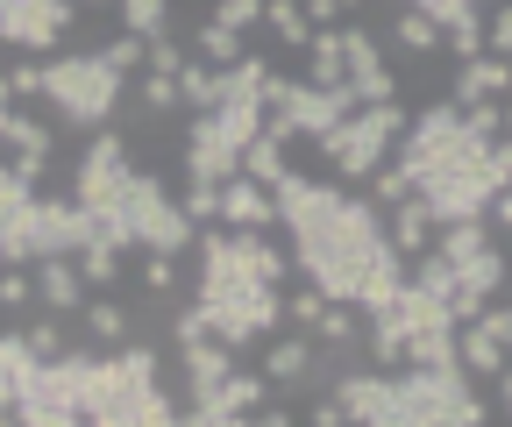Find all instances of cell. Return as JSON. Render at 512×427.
<instances>
[{
  "mask_svg": "<svg viewBox=\"0 0 512 427\" xmlns=\"http://www.w3.org/2000/svg\"><path fill=\"white\" fill-rule=\"evenodd\" d=\"M271 193H278V221L292 235V271H306L328 299H349L363 321L399 307L406 257L384 235V207H370L342 186H320L306 171H285Z\"/></svg>",
  "mask_w": 512,
  "mask_h": 427,
  "instance_id": "obj_1",
  "label": "cell"
},
{
  "mask_svg": "<svg viewBox=\"0 0 512 427\" xmlns=\"http://www.w3.org/2000/svg\"><path fill=\"white\" fill-rule=\"evenodd\" d=\"M79 420H93V427H171V420H185V406L157 385V349L121 342V349H86Z\"/></svg>",
  "mask_w": 512,
  "mask_h": 427,
  "instance_id": "obj_2",
  "label": "cell"
},
{
  "mask_svg": "<svg viewBox=\"0 0 512 427\" xmlns=\"http://www.w3.org/2000/svg\"><path fill=\"white\" fill-rule=\"evenodd\" d=\"M121 93H128V72H114L100 50H72V57H50L43 65V107L64 129H107Z\"/></svg>",
  "mask_w": 512,
  "mask_h": 427,
  "instance_id": "obj_3",
  "label": "cell"
},
{
  "mask_svg": "<svg viewBox=\"0 0 512 427\" xmlns=\"http://www.w3.org/2000/svg\"><path fill=\"white\" fill-rule=\"evenodd\" d=\"M399 136H406V107L399 100H370V107H349L328 136H313V150H320V164H328L335 178L363 186V178L399 150Z\"/></svg>",
  "mask_w": 512,
  "mask_h": 427,
  "instance_id": "obj_4",
  "label": "cell"
},
{
  "mask_svg": "<svg viewBox=\"0 0 512 427\" xmlns=\"http://www.w3.org/2000/svg\"><path fill=\"white\" fill-rule=\"evenodd\" d=\"M128 242L136 250H164V257H185L192 250V235H200V221H192L171 193H164V178L157 171H136L128 178Z\"/></svg>",
  "mask_w": 512,
  "mask_h": 427,
  "instance_id": "obj_5",
  "label": "cell"
},
{
  "mask_svg": "<svg viewBox=\"0 0 512 427\" xmlns=\"http://www.w3.org/2000/svg\"><path fill=\"white\" fill-rule=\"evenodd\" d=\"M72 22H79L72 0H0V43L29 50V57L57 50L64 36H72Z\"/></svg>",
  "mask_w": 512,
  "mask_h": 427,
  "instance_id": "obj_6",
  "label": "cell"
},
{
  "mask_svg": "<svg viewBox=\"0 0 512 427\" xmlns=\"http://www.w3.org/2000/svg\"><path fill=\"white\" fill-rule=\"evenodd\" d=\"M342 50H349V93H356V107L399 100V72H392V57H384V43L370 29H342Z\"/></svg>",
  "mask_w": 512,
  "mask_h": 427,
  "instance_id": "obj_7",
  "label": "cell"
},
{
  "mask_svg": "<svg viewBox=\"0 0 512 427\" xmlns=\"http://www.w3.org/2000/svg\"><path fill=\"white\" fill-rule=\"evenodd\" d=\"M335 399H342L349 420H363V427H399L392 371H342V378H335Z\"/></svg>",
  "mask_w": 512,
  "mask_h": 427,
  "instance_id": "obj_8",
  "label": "cell"
},
{
  "mask_svg": "<svg viewBox=\"0 0 512 427\" xmlns=\"http://www.w3.org/2000/svg\"><path fill=\"white\" fill-rule=\"evenodd\" d=\"M264 378L278 385V392H320V349H313V335H278L271 349H264Z\"/></svg>",
  "mask_w": 512,
  "mask_h": 427,
  "instance_id": "obj_9",
  "label": "cell"
},
{
  "mask_svg": "<svg viewBox=\"0 0 512 427\" xmlns=\"http://www.w3.org/2000/svg\"><path fill=\"white\" fill-rule=\"evenodd\" d=\"M448 100H456V107H477V100H512V57H498V50L463 57V72H456V86H448Z\"/></svg>",
  "mask_w": 512,
  "mask_h": 427,
  "instance_id": "obj_10",
  "label": "cell"
},
{
  "mask_svg": "<svg viewBox=\"0 0 512 427\" xmlns=\"http://www.w3.org/2000/svg\"><path fill=\"white\" fill-rule=\"evenodd\" d=\"M221 221L228 228H278V193L256 186L249 171H235V178H221Z\"/></svg>",
  "mask_w": 512,
  "mask_h": 427,
  "instance_id": "obj_11",
  "label": "cell"
},
{
  "mask_svg": "<svg viewBox=\"0 0 512 427\" xmlns=\"http://www.w3.org/2000/svg\"><path fill=\"white\" fill-rule=\"evenodd\" d=\"M36 307L43 314H79L86 307V278H79V257H36Z\"/></svg>",
  "mask_w": 512,
  "mask_h": 427,
  "instance_id": "obj_12",
  "label": "cell"
},
{
  "mask_svg": "<svg viewBox=\"0 0 512 427\" xmlns=\"http://www.w3.org/2000/svg\"><path fill=\"white\" fill-rule=\"evenodd\" d=\"M384 235H392V250L413 264L420 250H434V214H427V200L413 193V200H399L392 214H384Z\"/></svg>",
  "mask_w": 512,
  "mask_h": 427,
  "instance_id": "obj_13",
  "label": "cell"
},
{
  "mask_svg": "<svg viewBox=\"0 0 512 427\" xmlns=\"http://www.w3.org/2000/svg\"><path fill=\"white\" fill-rule=\"evenodd\" d=\"M178 100H185L192 114H214V107L228 100V72H221V65H207V57H192V50H185V72H178Z\"/></svg>",
  "mask_w": 512,
  "mask_h": 427,
  "instance_id": "obj_14",
  "label": "cell"
},
{
  "mask_svg": "<svg viewBox=\"0 0 512 427\" xmlns=\"http://www.w3.org/2000/svg\"><path fill=\"white\" fill-rule=\"evenodd\" d=\"M313 342L328 349V356H356V349H363V314L349 307V299H328L320 321H313Z\"/></svg>",
  "mask_w": 512,
  "mask_h": 427,
  "instance_id": "obj_15",
  "label": "cell"
},
{
  "mask_svg": "<svg viewBox=\"0 0 512 427\" xmlns=\"http://www.w3.org/2000/svg\"><path fill=\"white\" fill-rule=\"evenodd\" d=\"M448 43V29L427 15V8H413V0H399V15H392V50H406V57H434Z\"/></svg>",
  "mask_w": 512,
  "mask_h": 427,
  "instance_id": "obj_16",
  "label": "cell"
},
{
  "mask_svg": "<svg viewBox=\"0 0 512 427\" xmlns=\"http://www.w3.org/2000/svg\"><path fill=\"white\" fill-rule=\"evenodd\" d=\"M456 356H463V371H470V378H484V385L512 363V349H505L498 335H484L477 321H463V328H456Z\"/></svg>",
  "mask_w": 512,
  "mask_h": 427,
  "instance_id": "obj_17",
  "label": "cell"
},
{
  "mask_svg": "<svg viewBox=\"0 0 512 427\" xmlns=\"http://www.w3.org/2000/svg\"><path fill=\"white\" fill-rule=\"evenodd\" d=\"M79 321H86V342H93V349H121V342H136V321H128L121 299H86Z\"/></svg>",
  "mask_w": 512,
  "mask_h": 427,
  "instance_id": "obj_18",
  "label": "cell"
},
{
  "mask_svg": "<svg viewBox=\"0 0 512 427\" xmlns=\"http://www.w3.org/2000/svg\"><path fill=\"white\" fill-rule=\"evenodd\" d=\"M306 79H313V86H349L342 29H313V43H306Z\"/></svg>",
  "mask_w": 512,
  "mask_h": 427,
  "instance_id": "obj_19",
  "label": "cell"
},
{
  "mask_svg": "<svg viewBox=\"0 0 512 427\" xmlns=\"http://www.w3.org/2000/svg\"><path fill=\"white\" fill-rule=\"evenodd\" d=\"M406 363H427V371H448V363H463V356H456V321L413 328V335H406Z\"/></svg>",
  "mask_w": 512,
  "mask_h": 427,
  "instance_id": "obj_20",
  "label": "cell"
},
{
  "mask_svg": "<svg viewBox=\"0 0 512 427\" xmlns=\"http://www.w3.org/2000/svg\"><path fill=\"white\" fill-rule=\"evenodd\" d=\"M242 50H249V43H242V29H228V22H214V15L192 29V57H207V65H221V72L235 65Z\"/></svg>",
  "mask_w": 512,
  "mask_h": 427,
  "instance_id": "obj_21",
  "label": "cell"
},
{
  "mask_svg": "<svg viewBox=\"0 0 512 427\" xmlns=\"http://www.w3.org/2000/svg\"><path fill=\"white\" fill-rule=\"evenodd\" d=\"M114 22H121L128 36L157 43V36H171V0H121V8H114Z\"/></svg>",
  "mask_w": 512,
  "mask_h": 427,
  "instance_id": "obj_22",
  "label": "cell"
},
{
  "mask_svg": "<svg viewBox=\"0 0 512 427\" xmlns=\"http://www.w3.org/2000/svg\"><path fill=\"white\" fill-rule=\"evenodd\" d=\"M242 171L256 178V186H278V178L292 171V157H285V143H278L271 129H256V143L242 150Z\"/></svg>",
  "mask_w": 512,
  "mask_h": 427,
  "instance_id": "obj_23",
  "label": "cell"
},
{
  "mask_svg": "<svg viewBox=\"0 0 512 427\" xmlns=\"http://www.w3.org/2000/svg\"><path fill=\"white\" fill-rule=\"evenodd\" d=\"M121 257L128 250H114V242H86V250H79V278H86V292H114L121 285Z\"/></svg>",
  "mask_w": 512,
  "mask_h": 427,
  "instance_id": "obj_24",
  "label": "cell"
},
{
  "mask_svg": "<svg viewBox=\"0 0 512 427\" xmlns=\"http://www.w3.org/2000/svg\"><path fill=\"white\" fill-rule=\"evenodd\" d=\"M185 100H178V72H143V86H136V114L143 121H171Z\"/></svg>",
  "mask_w": 512,
  "mask_h": 427,
  "instance_id": "obj_25",
  "label": "cell"
},
{
  "mask_svg": "<svg viewBox=\"0 0 512 427\" xmlns=\"http://www.w3.org/2000/svg\"><path fill=\"white\" fill-rule=\"evenodd\" d=\"M264 22H271V36H278L285 50H306V43H313V22H306L299 0H264Z\"/></svg>",
  "mask_w": 512,
  "mask_h": 427,
  "instance_id": "obj_26",
  "label": "cell"
},
{
  "mask_svg": "<svg viewBox=\"0 0 512 427\" xmlns=\"http://www.w3.org/2000/svg\"><path fill=\"white\" fill-rule=\"evenodd\" d=\"M228 399H235V406H242V420H249L264 399H278V385L264 378V363H256V371H242V363H235V371H228Z\"/></svg>",
  "mask_w": 512,
  "mask_h": 427,
  "instance_id": "obj_27",
  "label": "cell"
},
{
  "mask_svg": "<svg viewBox=\"0 0 512 427\" xmlns=\"http://www.w3.org/2000/svg\"><path fill=\"white\" fill-rule=\"evenodd\" d=\"M29 363H36V349H29L15 328H0V392H8V399H15V385L29 378Z\"/></svg>",
  "mask_w": 512,
  "mask_h": 427,
  "instance_id": "obj_28",
  "label": "cell"
},
{
  "mask_svg": "<svg viewBox=\"0 0 512 427\" xmlns=\"http://www.w3.org/2000/svg\"><path fill=\"white\" fill-rule=\"evenodd\" d=\"M29 307H36V271L0 264V314H29Z\"/></svg>",
  "mask_w": 512,
  "mask_h": 427,
  "instance_id": "obj_29",
  "label": "cell"
},
{
  "mask_svg": "<svg viewBox=\"0 0 512 427\" xmlns=\"http://www.w3.org/2000/svg\"><path fill=\"white\" fill-rule=\"evenodd\" d=\"M320 307H328V292H320L313 278H306L299 292H285V321H292L299 335H313V321H320Z\"/></svg>",
  "mask_w": 512,
  "mask_h": 427,
  "instance_id": "obj_30",
  "label": "cell"
},
{
  "mask_svg": "<svg viewBox=\"0 0 512 427\" xmlns=\"http://www.w3.org/2000/svg\"><path fill=\"white\" fill-rule=\"evenodd\" d=\"M143 292H150V299H171V292H178V257L143 250Z\"/></svg>",
  "mask_w": 512,
  "mask_h": 427,
  "instance_id": "obj_31",
  "label": "cell"
},
{
  "mask_svg": "<svg viewBox=\"0 0 512 427\" xmlns=\"http://www.w3.org/2000/svg\"><path fill=\"white\" fill-rule=\"evenodd\" d=\"M100 57H107V65H114V72H143V65H150V43L121 29L114 43H100Z\"/></svg>",
  "mask_w": 512,
  "mask_h": 427,
  "instance_id": "obj_32",
  "label": "cell"
},
{
  "mask_svg": "<svg viewBox=\"0 0 512 427\" xmlns=\"http://www.w3.org/2000/svg\"><path fill=\"white\" fill-rule=\"evenodd\" d=\"M178 207H185L192 221H221V186H214V178H192Z\"/></svg>",
  "mask_w": 512,
  "mask_h": 427,
  "instance_id": "obj_33",
  "label": "cell"
},
{
  "mask_svg": "<svg viewBox=\"0 0 512 427\" xmlns=\"http://www.w3.org/2000/svg\"><path fill=\"white\" fill-rule=\"evenodd\" d=\"M0 86H8V100H43V65H29V57H22V65L0 72Z\"/></svg>",
  "mask_w": 512,
  "mask_h": 427,
  "instance_id": "obj_34",
  "label": "cell"
},
{
  "mask_svg": "<svg viewBox=\"0 0 512 427\" xmlns=\"http://www.w3.org/2000/svg\"><path fill=\"white\" fill-rule=\"evenodd\" d=\"M22 342H29V349H36V356H64V328H57V321H50V314H36V321H29V328H22Z\"/></svg>",
  "mask_w": 512,
  "mask_h": 427,
  "instance_id": "obj_35",
  "label": "cell"
},
{
  "mask_svg": "<svg viewBox=\"0 0 512 427\" xmlns=\"http://www.w3.org/2000/svg\"><path fill=\"white\" fill-rule=\"evenodd\" d=\"M484 50L512 57V0H505V8H491V15H484Z\"/></svg>",
  "mask_w": 512,
  "mask_h": 427,
  "instance_id": "obj_36",
  "label": "cell"
},
{
  "mask_svg": "<svg viewBox=\"0 0 512 427\" xmlns=\"http://www.w3.org/2000/svg\"><path fill=\"white\" fill-rule=\"evenodd\" d=\"M214 22H228V29H256V22H264V0H221Z\"/></svg>",
  "mask_w": 512,
  "mask_h": 427,
  "instance_id": "obj_37",
  "label": "cell"
},
{
  "mask_svg": "<svg viewBox=\"0 0 512 427\" xmlns=\"http://www.w3.org/2000/svg\"><path fill=\"white\" fill-rule=\"evenodd\" d=\"M143 72H185V50H178L171 36H157V43H150V65H143Z\"/></svg>",
  "mask_w": 512,
  "mask_h": 427,
  "instance_id": "obj_38",
  "label": "cell"
},
{
  "mask_svg": "<svg viewBox=\"0 0 512 427\" xmlns=\"http://www.w3.org/2000/svg\"><path fill=\"white\" fill-rule=\"evenodd\" d=\"M299 8H306V22H313V29H335V22L349 15L342 0H299Z\"/></svg>",
  "mask_w": 512,
  "mask_h": 427,
  "instance_id": "obj_39",
  "label": "cell"
},
{
  "mask_svg": "<svg viewBox=\"0 0 512 427\" xmlns=\"http://www.w3.org/2000/svg\"><path fill=\"white\" fill-rule=\"evenodd\" d=\"M491 385H498V406H505V420H512V363H505V371H498Z\"/></svg>",
  "mask_w": 512,
  "mask_h": 427,
  "instance_id": "obj_40",
  "label": "cell"
},
{
  "mask_svg": "<svg viewBox=\"0 0 512 427\" xmlns=\"http://www.w3.org/2000/svg\"><path fill=\"white\" fill-rule=\"evenodd\" d=\"M8 114H15V100H8V86H0V136H8Z\"/></svg>",
  "mask_w": 512,
  "mask_h": 427,
  "instance_id": "obj_41",
  "label": "cell"
},
{
  "mask_svg": "<svg viewBox=\"0 0 512 427\" xmlns=\"http://www.w3.org/2000/svg\"><path fill=\"white\" fill-rule=\"evenodd\" d=\"M72 8H121V0H72Z\"/></svg>",
  "mask_w": 512,
  "mask_h": 427,
  "instance_id": "obj_42",
  "label": "cell"
},
{
  "mask_svg": "<svg viewBox=\"0 0 512 427\" xmlns=\"http://www.w3.org/2000/svg\"><path fill=\"white\" fill-rule=\"evenodd\" d=\"M342 8H363V0H342Z\"/></svg>",
  "mask_w": 512,
  "mask_h": 427,
  "instance_id": "obj_43",
  "label": "cell"
},
{
  "mask_svg": "<svg viewBox=\"0 0 512 427\" xmlns=\"http://www.w3.org/2000/svg\"><path fill=\"white\" fill-rule=\"evenodd\" d=\"M505 299H512V278H505Z\"/></svg>",
  "mask_w": 512,
  "mask_h": 427,
  "instance_id": "obj_44",
  "label": "cell"
},
{
  "mask_svg": "<svg viewBox=\"0 0 512 427\" xmlns=\"http://www.w3.org/2000/svg\"><path fill=\"white\" fill-rule=\"evenodd\" d=\"M0 50H8V43H0ZM0 72H8V65H0Z\"/></svg>",
  "mask_w": 512,
  "mask_h": 427,
  "instance_id": "obj_45",
  "label": "cell"
},
{
  "mask_svg": "<svg viewBox=\"0 0 512 427\" xmlns=\"http://www.w3.org/2000/svg\"><path fill=\"white\" fill-rule=\"evenodd\" d=\"M0 264H8V250H0Z\"/></svg>",
  "mask_w": 512,
  "mask_h": 427,
  "instance_id": "obj_46",
  "label": "cell"
}]
</instances>
